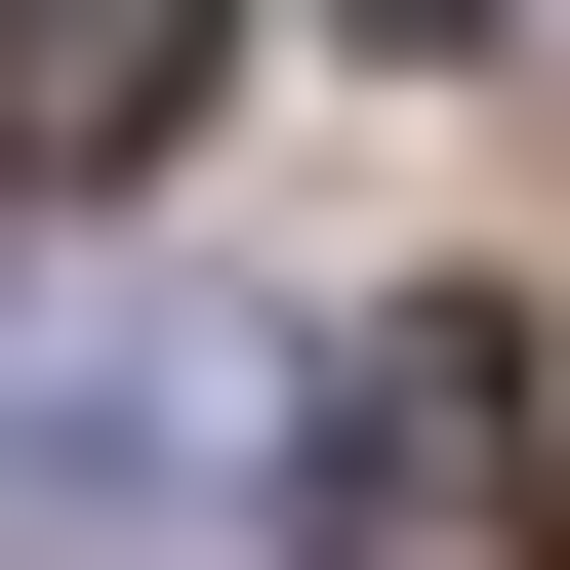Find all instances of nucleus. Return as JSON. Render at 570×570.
I'll use <instances>...</instances> for the list:
<instances>
[{"label":"nucleus","instance_id":"1","mask_svg":"<svg viewBox=\"0 0 570 570\" xmlns=\"http://www.w3.org/2000/svg\"><path fill=\"white\" fill-rule=\"evenodd\" d=\"M285 530H326V570H570V449H530L489 326H367V367L285 407Z\"/></svg>","mask_w":570,"mask_h":570},{"label":"nucleus","instance_id":"2","mask_svg":"<svg viewBox=\"0 0 570 570\" xmlns=\"http://www.w3.org/2000/svg\"><path fill=\"white\" fill-rule=\"evenodd\" d=\"M204 41H245V0H0V204H122L204 122Z\"/></svg>","mask_w":570,"mask_h":570},{"label":"nucleus","instance_id":"3","mask_svg":"<svg viewBox=\"0 0 570 570\" xmlns=\"http://www.w3.org/2000/svg\"><path fill=\"white\" fill-rule=\"evenodd\" d=\"M367 41H449V0H367Z\"/></svg>","mask_w":570,"mask_h":570}]
</instances>
